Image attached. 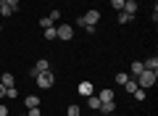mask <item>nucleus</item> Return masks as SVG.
<instances>
[{
  "mask_svg": "<svg viewBox=\"0 0 158 116\" xmlns=\"http://www.w3.org/2000/svg\"><path fill=\"white\" fill-rule=\"evenodd\" d=\"M66 116H82V105H79V103H71V105L66 108Z\"/></svg>",
  "mask_w": 158,
  "mask_h": 116,
  "instance_id": "11",
  "label": "nucleus"
},
{
  "mask_svg": "<svg viewBox=\"0 0 158 116\" xmlns=\"http://www.w3.org/2000/svg\"><path fill=\"white\" fill-rule=\"evenodd\" d=\"M40 71H50V61H48V58H40V61H37V63H34V66H32V69H29V77H32V79H34V77H37V74H40Z\"/></svg>",
  "mask_w": 158,
  "mask_h": 116,
  "instance_id": "4",
  "label": "nucleus"
},
{
  "mask_svg": "<svg viewBox=\"0 0 158 116\" xmlns=\"http://www.w3.org/2000/svg\"><path fill=\"white\" fill-rule=\"evenodd\" d=\"M98 98H100V103H106V100H116L111 90H100V92H98Z\"/></svg>",
  "mask_w": 158,
  "mask_h": 116,
  "instance_id": "15",
  "label": "nucleus"
},
{
  "mask_svg": "<svg viewBox=\"0 0 158 116\" xmlns=\"http://www.w3.org/2000/svg\"><path fill=\"white\" fill-rule=\"evenodd\" d=\"M77 92L82 95V98H90V95H95V87H92V82H79V87H77Z\"/></svg>",
  "mask_w": 158,
  "mask_h": 116,
  "instance_id": "5",
  "label": "nucleus"
},
{
  "mask_svg": "<svg viewBox=\"0 0 158 116\" xmlns=\"http://www.w3.org/2000/svg\"><path fill=\"white\" fill-rule=\"evenodd\" d=\"M6 98H19V90H16V84H13V87H6Z\"/></svg>",
  "mask_w": 158,
  "mask_h": 116,
  "instance_id": "20",
  "label": "nucleus"
},
{
  "mask_svg": "<svg viewBox=\"0 0 158 116\" xmlns=\"http://www.w3.org/2000/svg\"><path fill=\"white\" fill-rule=\"evenodd\" d=\"M0 116H8V105H3V103H0Z\"/></svg>",
  "mask_w": 158,
  "mask_h": 116,
  "instance_id": "28",
  "label": "nucleus"
},
{
  "mask_svg": "<svg viewBox=\"0 0 158 116\" xmlns=\"http://www.w3.org/2000/svg\"><path fill=\"white\" fill-rule=\"evenodd\" d=\"M56 32H58V40H71L74 37V27L71 24H56Z\"/></svg>",
  "mask_w": 158,
  "mask_h": 116,
  "instance_id": "3",
  "label": "nucleus"
},
{
  "mask_svg": "<svg viewBox=\"0 0 158 116\" xmlns=\"http://www.w3.org/2000/svg\"><path fill=\"white\" fill-rule=\"evenodd\" d=\"M87 105H90L92 111H98L100 108V98H98V95H90V98H87Z\"/></svg>",
  "mask_w": 158,
  "mask_h": 116,
  "instance_id": "14",
  "label": "nucleus"
},
{
  "mask_svg": "<svg viewBox=\"0 0 158 116\" xmlns=\"http://www.w3.org/2000/svg\"><path fill=\"white\" fill-rule=\"evenodd\" d=\"M113 79H116V84H121V87H124V84L129 82V74H127V71H118V74H116Z\"/></svg>",
  "mask_w": 158,
  "mask_h": 116,
  "instance_id": "13",
  "label": "nucleus"
},
{
  "mask_svg": "<svg viewBox=\"0 0 158 116\" xmlns=\"http://www.w3.org/2000/svg\"><path fill=\"white\" fill-rule=\"evenodd\" d=\"M3 98H6V84L0 82V100H3Z\"/></svg>",
  "mask_w": 158,
  "mask_h": 116,
  "instance_id": "29",
  "label": "nucleus"
},
{
  "mask_svg": "<svg viewBox=\"0 0 158 116\" xmlns=\"http://www.w3.org/2000/svg\"><path fill=\"white\" fill-rule=\"evenodd\" d=\"M129 13H124V11H118V24H129Z\"/></svg>",
  "mask_w": 158,
  "mask_h": 116,
  "instance_id": "22",
  "label": "nucleus"
},
{
  "mask_svg": "<svg viewBox=\"0 0 158 116\" xmlns=\"http://www.w3.org/2000/svg\"><path fill=\"white\" fill-rule=\"evenodd\" d=\"M0 6H3V0H0Z\"/></svg>",
  "mask_w": 158,
  "mask_h": 116,
  "instance_id": "30",
  "label": "nucleus"
},
{
  "mask_svg": "<svg viewBox=\"0 0 158 116\" xmlns=\"http://www.w3.org/2000/svg\"><path fill=\"white\" fill-rule=\"evenodd\" d=\"M85 21L98 27V21H100V11H95V8H92V11H87V13H85Z\"/></svg>",
  "mask_w": 158,
  "mask_h": 116,
  "instance_id": "6",
  "label": "nucleus"
},
{
  "mask_svg": "<svg viewBox=\"0 0 158 116\" xmlns=\"http://www.w3.org/2000/svg\"><path fill=\"white\" fill-rule=\"evenodd\" d=\"M27 116H42V111H40V105H37V108H27Z\"/></svg>",
  "mask_w": 158,
  "mask_h": 116,
  "instance_id": "24",
  "label": "nucleus"
},
{
  "mask_svg": "<svg viewBox=\"0 0 158 116\" xmlns=\"http://www.w3.org/2000/svg\"><path fill=\"white\" fill-rule=\"evenodd\" d=\"M48 16L53 19V24H58V21H61V11H50V13H48Z\"/></svg>",
  "mask_w": 158,
  "mask_h": 116,
  "instance_id": "23",
  "label": "nucleus"
},
{
  "mask_svg": "<svg viewBox=\"0 0 158 116\" xmlns=\"http://www.w3.org/2000/svg\"><path fill=\"white\" fill-rule=\"evenodd\" d=\"M142 69H145V66H142V61H135V63H132V77H137Z\"/></svg>",
  "mask_w": 158,
  "mask_h": 116,
  "instance_id": "19",
  "label": "nucleus"
},
{
  "mask_svg": "<svg viewBox=\"0 0 158 116\" xmlns=\"http://www.w3.org/2000/svg\"><path fill=\"white\" fill-rule=\"evenodd\" d=\"M24 105H27V108H37L40 98H37V95H27V98H24Z\"/></svg>",
  "mask_w": 158,
  "mask_h": 116,
  "instance_id": "10",
  "label": "nucleus"
},
{
  "mask_svg": "<svg viewBox=\"0 0 158 116\" xmlns=\"http://www.w3.org/2000/svg\"><path fill=\"white\" fill-rule=\"evenodd\" d=\"M98 111H100V114H113V111H116V100H106V103H100V108H98Z\"/></svg>",
  "mask_w": 158,
  "mask_h": 116,
  "instance_id": "7",
  "label": "nucleus"
},
{
  "mask_svg": "<svg viewBox=\"0 0 158 116\" xmlns=\"http://www.w3.org/2000/svg\"><path fill=\"white\" fill-rule=\"evenodd\" d=\"M21 116H27V114H21Z\"/></svg>",
  "mask_w": 158,
  "mask_h": 116,
  "instance_id": "31",
  "label": "nucleus"
},
{
  "mask_svg": "<svg viewBox=\"0 0 158 116\" xmlns=\"http://www.w3.org/2000/svg\"><path fill=\"white\" fill-rule=\"evenodd\" d=\"M13 13H16V11H13V8L8 6L6 0H3V6H0V16H13Z\"/></svg>",
  "mask_w": 158,
  "mask_h": 116,
  "instance_id": "17",
  "label": "nucleus"
},
{
  "mask_svg": "<svg viewBox=\"0 0 158 116\" xmlns=\"http://www.w3.org/2000/svg\"><path fill=\"white\" fill-rule=\"evenodd\" d=\"M111 6L116 8V11H121V8H124V0H111Z\"/></svg>",
  "mask_w": 158,
  "mask_h": 116,
  "instance_id": "26",
  "label": "nucleus"
},
{
  "mask_svg": "<svg viewBox=\"0 0 158 116\" xmlns=\"http://www.w3.org/2000/svg\"><path fill=\"white\" fill-rule=\"evenodd\" d=\"M6 3L13 8V11H19V3H21V0H6Z\"/></svg>",
  "mask_w": 158,
  "mask_h": 116,
  "instance_id": "27",
  "label": "nucleus"
},
{
  "mask_svg": "<svg viewBox=\"0 0 158 116\" xmlns=\"http://www.w3.org/2000/svg\"><path fill=\"white\" fill-rule=\"evenodd\" d=\"M121 11L129 13V16H135V13H137V3H135V0H124V8H121Z\"/></svg>",
  "mask_w": 158,
  "mask_h": 116,
  "instance_id": "8",
  "label": "nucleus"
},
{
  "mask_svg": "<svg viewBox=\"0 0 158 116\" xmlns=\"http://www.w3.org/2000/svg\"><path fill=\"white\" fill-rule=\"evenodd\" d=\"M0 82H3V84H6V87H13V84H16V79H13V74H3V77H0Z\"/></svg>",
  "mask_w": 158,
  "mask_h": 116,
  "instance_id": "12",
  "label": "nucleus"
},
{
  "mask_svg": "<svg viewBox=\"0 0 158 116\" xmlns=\"http://www.w3.org/2000/svg\"><path fill=\"white\" fill-rule=\"evenodd\" d=\"M135 100H145V90H142V87H137V92H135Z\"/></svg>",
  "mask_w": 158,
  "mask_h": 116,
  "instance_id": "25",
  "label": "nucleus"
},
{
  "mask_svg": "<svg viewBox=\"0 0 158 116\" xmlns=\"http://www.w3.org/2000/svg\"><path fill=\"white\" fill-rule=\"evenodd\" d=\"M45 37H48V40H58V32H56V27H48V29H45Z\"/></svg>",
  "mask_w": 158,
  "mask_h": 116,
  "instance_id": "21",
  "label": "nucleus"
},
{
  "mask_svg": "<svg viewBox=\"0 0 158 116\" xmlns=\"http://www.w3.org/2000/svg\"><path fill=\"white\" fill-rule=\"evenodd\" d=\"M142 66H145L148 71H158V58L153 55V58H148V61H142Z\"/></svg>",
  "mask_w": 158,
  "mask_h": 116,
  "instance_id": "9",
  "label": "nucleus"
},
{
  "mask_svg": "<svg viewBox=\"0 0 158 116\" xmlns=\"http://www.w3.org/2000/svg\"><path fill=\"white\" fill-rule=\"evenodd\" d=\"M40 27L48 29V27H56V24H53V19H50V16H42V19H40Z\"/></svg>",
  "mask_w": 158,
  "mask_h": 116,
  "instance_id": "18",
  "label": "nucleus"
},
{
  "mask_svg": "<svg viewBox=\"0 0 158 116\" xmlns=\"http://www.w3.org/2000/svg\"><path fill=\"white\" fill-rule=\"evenodd\" d=\"M124 90H127L129 95H135V92H137V82H135V77H129V82L124 84Z\"/></svg>",
  "mask_w": 158,
  "mask_h": 116,
  "instance_id": "16",
  "label": "nucleus"
},
{
  "mask_svg": "<svg viewBox=\"0 0 158 116\" xmlns=\"http://www.w3.org/2000/svg\"><path fill=\"white\" fill-rule=\"evenodd\" d=\"M156 79H158V71H148V69H142V71L135 77V82H137V87L148 90V87H153V84H156Z\"/></svg>",
  "mask_w": 158,
  "mask_h": 116,
  "instance_id": "1",
  "label": "nucleus"
},
{
  "mask_svg": "<svg viewBox=\"0 0 158 116\" xmlns=\"http://www.w3.org/2000/svg\"><path fill=\"white\" fill-rule=\"evenodd\" d=\"M34 82H37L40 90H48V87L56 84V77H53V71H40L37 77H34Z\"/></svg>",
  "mask_w": 158,
  "mask_h": 116,
  "instance_id": "2",
  "label": "nucleus"
}]
</instances>
